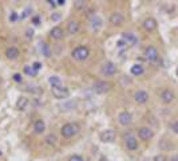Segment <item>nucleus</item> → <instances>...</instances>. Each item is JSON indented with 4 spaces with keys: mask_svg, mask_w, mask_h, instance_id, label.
I'll use <instances>...</instances> for the list:
<instances>
[{
    "mask_svg": "<svg viewBox=\"0 0 178 161\" xmlns=\"http://www.w3.org/2000/svg\"><path fill=\"white\" fill-rule=\"evenodd\" d=\"M79 132H81V126H79V124H77V122H68V124L63 125L60 129V134L64 138L74 137L75 134H78Z\"/></svg>",
    "mask_w": 178,
    "mask_h": 161,
    "instance_id": "f257e3e1",
    "label": "nucleus"
},
{
    "mask_svg": "<svg viewBox=\"0 0 178 161\" xmlns=\"http://www.w3.org/2000/svg\"><path fill=\"white\" fill-rule=\"evenodd\" d=\"M71 56L78 62H83L90 56V48H88L87 46H78L71 51Z\"/></svg>",
    "mask_w": 178,
    "mask_h": 161,
    "instance_id": "f03ea898",
    "label": "nucleus"
},
{
    "mask_svg": "<svg viewBox=\"0 0 178 161\" xmlns=\"http://www.w3.org/2000/svg\"><path fill=\"white\" fill-rule=\"evenodd\" d=\"M92 89L96 94H106L111 91L113 89V85H111L109 80H96V82L92 85Z\"/></svg>",
    "mask_w": 178,
    "mask_h": 161,
    "instance_id": "7ed1b4c3",
    "label": "nucleus"
},
{
    "mask_svg": "<svg viewBox=\"0 0 178 161\" xmlns=\"http://www.w3.org/2000/svg\"><path fill=\"white\" fill-rule=\"evenodd\" d=\"M101 73L105 77H113V75L117 74V65L113 63V62H106L101 67Z\"/></svg>",
    "mask_w": 178,
    "mask_h": 161,
    "instance_id": "20e7f679",
    "label": "nucleus"
},
{
    "mask_svg": "<svg viewBox=\"0 0 178 161\" xmlns=\"http://www.w3.org/2000/svg\"><path fill=\"white\" fill-rule=\"evenodd\" d=\"M138 137H139L142 141H150L151 138L154 137V132L151 130L149 126H142L138 129Z\"/></svg>",
    "mask_w": 178,
    "mask_h": 161,
    "instance_id": "39448f33",
    "label": "nucleus"
},
{
    "mask_svg": "<svg viewBox=\"0 0 178 161\" xmlns=\"http://www.w3.org/2000/svg\"><path fill=\"white\" fill-rule=\"evenodd\" d=\"M115 137H117V134L113 129H106V130H102L99 133V140L102 142H114Z\"/></svg>",
    "mask_w": 178,
    "mask_h": 161,
    "instance_id": "423d86ee",
    "label": "nucleus"
},
{
    "mask_svg": "<svg viewBox=\"0 0 178 161\" xmlns=\"http://www.w3.org/2000/svg\"><path fill=\"white\" fill-rule=\"evenodd\" d=\"M118 121L122 126H129V125L133 124V115H131V113H129L127 110H123L118 114Z\"/></svg>",
    "mask_w": 178,
    "mask_h": 161,
    "instance_id": "0eeeda50",
    "label": "nucleus"
},
{
    "mask_svg": "<svg viewBox=\"0 0 178 161\" xmlns=\"http://www.w3.org/2000/svg\"><path fill=\"white\" fill-rule=\"evenodd\" d=\"M52 95H54L56 100H64V98H67L70 95V90L67 87H55L52 89Z\"/></svg>",
    "mask_w": 178,
    "mask_h": 161,
    "instance_id": "6e6552de",
    "label": "nucleus"
},
{
    "mask_svg": "<svg viewBox=\"0 0 178 161\" xmlns=\"http://www.w3.org/2000/svg\"><path fill=\"white\" fill-rule=\"evenodd\" d=\"M174 91L170 90V89H165V90H162L161 93V101L163 102L165 105H169V104H171L173 101H174Z\"/></svg>",
    "mask_w": 178,
    "mask_h": 161,
    "instance_id": "1a4fd4ad",
    "label": "nucleus"
},
{
    "mask_svg": "<svg viewBox=\"0 0 178 161\" xmlns=\"http://www.w3.org/2000/svg\"><path fill=\"white\" fill-rule=\"evenodd\" d=\"M145 56L146 59L150 61V62H155L158 61V50L155 48L154 46H149L145 48Z\"/></svg>",
    "mask_w": 178,
    "mask_h": 161,
    "instance_id": "9d476101",
    "label": "nucleus"
},
{
    "mask_svg": "<svg viewBox=\"0 0 178 161\" xmlns=\"http://www.w3.org/2000/svg\"><path fill=\"white\" fill-rule=\"evenodd\" d=\"M134 100H135L137 104L145 105L146 102L149 101V94H148V91H145V90H138L134 94Z\"/></svg>",
    "mask_w": 178,
    "mask_h": 161,
    "instance_id": "9b49d317",
    "label": "nucleus"
},
{
    "mask_svg": "<svg viewBox=\"0 0 178 161\" xmlns=\"http://www.w3.org/2000/svg\"><path fill=\"white\" fill-rule=\"evenodd\" d=\"M124 146H126L127 150H137L138 149V141L137 138L130 134V136L126 137V140H124Z\"/></svg>",
    "mask_w": 178,
    "mask_h": 161,
    "instance_id": "f8f14e48",
    "label": "nucleus"
},
{
    "mask_svg": "<svg viewBox=\"0 0 178 161\" xmlns=\"http://www.w3.org/2000/svg\"><path fill=\"white\" fill-rule=\"evenodd\" d=\"M123 20H124V17L122 13H119V12H113L110 15V23L115 26V27H118V26H122L123 24Z\"/></svg>",
    "mask_w": 178,
    "mask_h": 161,
    "instance_id": "ddd939ff",
    "label": "nucleus"
},
{
    "mask_svg": "<svg viewBox=\"0 0 178 161\" xmlns=\"http://www.w3.org/2000/svg\"><path fill=\"white\" fill-rule=\"evenodd\" d=\"M142 27H143L146 31L151 32V31H154L157 28V20H155L154 17H146L143 20V23H142Z\"/></svg>",
    "mask_w": 178,
    "mask_h": 161,
    "instance_id": "4468645a",
    "label": "nucleus"
},
{
    "mask_svg": "<svg viewBox=\"0 0 178 161\" xmlns=\"http://www.w3.org/2000/svg\"><path fill=\"white\" fill-rule=\"evenodd\" d=\"M19 55H20V51H19V48H17V47L11 46V47H8L6 50V58H7V59H10V61L17 59Z\"/></svg>",
    "mask_w": 178,
    "mask_h": 161,
    "instance_id": "2eb2a0df",
    "label": "nucleus"
},
{
    "mask_svg": "<svg viewBox=\"0 0 178 161\" xmlns=\"http://www.w3.org/2000/svg\"><path fill=\"white\" fill-rule=\"evenodd\" d=\"M50 37L54 40H60V39H63L64 32H63V30H62L60 27L55 26V27H52L51 31H50Z\"/></svg>",
    "mask_w": 178,
    "mask_h": 161,
    "instance_id": "dca6fc26",
    "label": "nucleus"
},
{
    "mask_svg": "<svg viewBox=\"0 0 178 161\" xmlns=\"http://www.w3.org/2000/svg\"><path fill=\"white\" fill-rule=\"evenodd\" d=\"M122 40L126 44H135L137 42H138V39H137V37L133 32H123L122 34Z\"/></svg>",
    "mask_w": 178,
    "mask_h": 161,
    "instance_id": "f3484780",
    "label": "nucleus"
},
{
    "mask_svg": "<svg viewBox=\"0 0 178 161\" xmlns=\"http://www.w3.org/2000/svg\"><path fill=\"white\" fill-rule=\"evenodd\" d=\"M79 30H81V24H79L77 20H70L68 23H67V31H68L71 35L77 34Z\"/></svg>",
    "mask_w": 178,
    "mask_h": 161,
    "instance_id": "a211bd4d",
    "label": "nucleus"
},
{
    "mask_svg": "<svg viewBox=\"0 0 178 161\" xmlns=\"http://www.w3.org/2000/svg\"><path fill=\"white\" fill-rule=\"evenodd\" d=\"M44 130H46V124H44V121L43 120L35 121V124H34V132L36 133V134H43Z\"/></svg>",
    "mask_w": 178,
    "mask_h": 161,
    "instance_id": "6ab92c4d",
    "label": "nucleus"
},
{
    "mask_svg": "<svg viewBox=\"0 0 178 161\" xmlns=\"http://www.w3.org/2000/svg\"><path fill=\"white\" fill-rule=\"evenodd\" d=\"M48 83H50L51 89L55 87H62V79L58 77V75H52V77L48 78Z\"/></svg>",
    "mask_w": 178,
    "mask_h": 161,
    "instance_id": "aec40b11",
    "label": "nucleus"
},
{
    "mask_svg": "<svg viewBox=\"0 0 178 161\" xmlns=\"http://www.w3.org/2000/svg\"><path fill=\"white\" fill-rule=\"evenodd\" d=\"M102 24H103V22H102V19H101L99 16L94 15V16L91 17V27H92V30H94V31H98V30H101Z\"/></svg>",
    "mask_w": 178,
    "mask_h": 161,
    "instance_id": "412c9836",
    "label": "nucleus"
},
{
    "mask_svg": "<svg viewBox=\"0 0 178 161\" xmlns=\"http://www.w3.org/2000/svg\"><path fill=\"white\" fill-rule=\"evenodd\" d=\"M143 71H145V69H143V66L142 65H133L131 66V69H130V73L133 74V75H135V77H139V75H142L143 74Z\"/></svg>",
    "mask_w": 178,
    "mask_h": 161,
    "instance_id": "4be33fe9",
    "label": "nucleus"
},
{
    "mask_svg": "<svg viewBox=\"0 0 178 161\" xmlns=\"http://www.w3.org/2000/svg\"><path fill=\"white\" fill-rule=\"evenodd\" d=\"M28 106V98L26 97H19V100H17V104H16V107L19 110H24L26 107Z\"/></svg>",
    "mask_w": 178,
    "mask_h": 161,
    "instance_id": "5701e85b",
    "label": "nucleus"
},
{
    "mask_svg": "<svg viewBox=\"0 0 178 161\" xmlns=\"http://www.w3.org/2000/svg\"><path fill=\"white\" fill-rule=\"evenodd\" d=\"M46 142L48 145H55L56 144V136L55 134H48L46 137Z\"/></svg>",
    "mask_w": 178,
    "mask_h": 161,
    "instance_id": "b1692460",
    "label": "nucleus"
},
{
    "mask_svg": "<svg viewBox=\"0 0 178 161\" xmlns=\"http://www.w3.org/2000/svg\"><path fill=\"white\" fill-rule=\"evenodd\" d=\"M24 73L27 74V75H32V77H34V75H36L38 71H35V70L32 69V66H26V67H24Z\"/></svg>",
    "mask_w": 178,
    "mask_h": 161,
    "instance_id": "393cba45",
    "label": "nucleus"
},
{
    "mask_svg": "<svg viewBox=\"0 0 178 161\" xmlns=\"http://www.w3.org/2000/svg\"><path fill=\"white\" fill-rule=\"evenodd\" d=\"M74 7L78 8V10L84 8V7H86V2H84V0H77V2H74Z\"/></svg>",
    "mask_w": 178,
    "mask_h": 161,
    "instance_id": "a878e982",
    "label": "nucleus"
},
{
    "mask_svg": "<svg viewBox=\"0 0 178 161\" xmlns=\"http://www.w3.org/2000/svg\"><path fill=\"white\" fill-rule=\"evenodd\" d=\"M42 51H43L44 55L48 56V55H50V46H48L47 43H43L42 44Z\"/></svg>",
    "mask_w": 178,
    "mask_h": 161,
    "instance_id": "bb28decb",
    "label": "nucleus"
},
{
    "mask_svg": "<svg viewBox=\"0 0 178 161\" xmlns=\"http://www.w3.org/2000/svg\"><path fill=\"white\" fill-rule=\"evenodd\" d=\"M68 161H84V159L82 157V156H79V154H73L68 159Z\"/></svg>",
    "mask_w": 178,
    "mask_h": 161,
    "instance_id": "cd10ccee",
    "label": "nucleus"
},
{
    "mask_svg": "<svg viewBox=\"0 0 178 161\" xmlns=\"http://www.w3.org/2000/svg\"><path fill=\"white\" fill-rule=\"evenodd\" d=\"M12 79L15 80L16 83H20V82H23V77H21V74H14V77H12Z\"/></svg>",
    "mask_w": 178,
    "mask_h": 161,
    "instance_id": "c85d7f7f",
    "label": "nucleus"
},
{
    "mask_svg": "<svg viewBox=\"0 0 178 161\" xmlns=\"http://www.w3.org/2000/svg\"><path fill=\"white\" fill-rule=\"evenodd\" d=\"M170 129L173 132H174L176 134H178V121H174V122L170 124Z\"/></svg>",
    "mask_w": 178,
    "mask_h": 161,
    "instance_id": "c756f323",
    "label": "nucleus"
},
{
    "mask_svg": "<svg viewBox=\"0 0 178 161\" xmlns=\"http://www.w3.org/2000/svg\"><path fill=\"white\" fill-rule=\"evenodd\" d=\"M154 161H167V159H166V156L165 154H157L154 157Z\"/></svg>",
    "mask_w": 178,
    "mask_h": 161,
    "instance_id": "7c9ffc66",
    "label": "nucleus"
},
{
    "mask_svg": "<svg viewBox=\"0 0 178 161\" xmlns=\"http://www.w3.org/2000/svg\"><path fill=\"white\" fill-rule=\"evenodd\" d=\"M51 19L54 20V22L60 20V13H52V15H51Z\"/></svg>",
    "mask_w": 178,
    "mask_h": 161,
    "instance_id": "2f4dec72",
    "label": "nucleus"
},
{
    "mask_svg": "<svg viewBox=\"0 0 178 161\" xmlns=\"http://www.w3.org/2000/svg\"><path fill=\"white\" fill-rule=\"evenodd\" d=\"M32 69H34L35 71H38V70H40V69H42V65L39 63V62H35V63L32 65Z\"/></svg>",
    "mask_w": 178,
    "mask_h": 161,
    "instance_id": "473e14b6",
    "label": "nucleus"
},
{
    "mask_svg": "<svg viewBox=\"0 0 178 161\" xmlns=\"http://www.w3.org/2000/svg\"><path fill=\"white\" fill-rule=\"evenodd\" d=\"M16 17H17L16 12H12V13H11V20H12V22H15V20H16Z\"/></svg>",
    "mask_w": 178,
    "mask_h": 161,
    "instance_id": "72a5a7b5",
    "label": "nucleus"
},
{
    "mask_svg": "<svg viewBox=\"0 0 178 161\" xmlns=\"http://www.w3.org/2000/svg\"><path fill=\"white\" fill-rule=\"evenodd\" d=\"M169 161H178V154H174V156H171L170 160Z\"/></svg>",
    "mask_w": 178,
    "mask_h": 161,
    "instance_id": "f704fd0d",
    "label": "nucleus"
},
{
    "mask_svg": "<svg viewBox=\"0 0 178 161\" xmlns=\"http://www.w3.org/2000/svg\"><path fill=\"white\" fill-rule=\"evenodd\" d=\"M56 4H59V6H64V4H66V2H64V0H58V2H56Z\"/></svg>",
    "mask_w": 178,
    "mask_h": 161,
    "instance_id": "c9c22d12",
    "label": "nucleus"
},
{
    "mask_svg": "<svg viewBox=\"0 0 178 161\" xmlns=\"http://www.w3.org/2000/svg\"><path fill=\"white\" fill-rule=\"evenodd\" d=\"M27 35H28V37H32V35H34V31H32V30H28V31H27Z\"/></svg>",
    "mask_w": 178,
    "mask_h": 161,
    "instance_id": "e433bc0d",
    "label": "nucleus"
},
{
    "mask_svg": "<svg viewBox=\"0 0 178 161\" xmlns=\"http://www.w3.org/2000/svg\"><path fill=\"white\" fill-rule=\"evenodd\" d=\"M34 23H35V24L39 23V17H34Z\"/></svg>",
    "mask_w": 178,
    "mask_h": 161,
    "instance_id": "4c0bfd02",
    "label": "nucleus"
},
{
    "mask_svg": "<svg viewBox=\"0 0 178 161\" xmlns=\"http://www.w3.org/2000/svg\"><path fill=\"white\" fill-rule=\"evenodd\" d=\"M123 44H124L123 40H119V42H118V46H123Z\"/></svg>",
    "mask_w": 178,
    "mask_h": 161,
    "instance_id": "58836bf2",
    "label": "nucleus"
},
{
    "mask_svg": "<svg viewBox=\"0 0 178 161\" xmlns=\"http://www.w3.org/2000/svg\"><path fill=\"white\" fill-rule=\"evenodd\" d=\"M177 75H178V69H177Z\"/></svg>",
    "mask_w": 178,
    "mask_h": 161,
    "instance_id": "ea45409f",
    "label": "nucleus"
}]
</instances>
